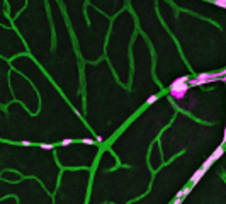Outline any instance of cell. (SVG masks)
Returning a JSON list of instances; mask_svg holds the SVG:
<instances>
[{
  "label": "cell",
  "mask_w": 226,
  "mask_h": 204,
  "mask_svg": "<svg viewBox=\"0 0 226 204\" xmlns=\"http://www.w3.org/2000/svg\"><path fill=\"white\" fill-rule=\"evenodd\" d=\"M191 87H189V76L187 75H180L170 83L168 87V97L172 100H175L177 104H182V100L187 99Z\"/></svg>",
  "instance_id": "6da1fadb"
},
{
  "label": "cell",
  "mask_w": 226,
  "mask_h": 204,
  "mask_svg": "<svg viewBox=\"0 0 226 204\" xmlns=\"http://www.w3.org/2000/svg\"><path fill=\"white\" fill-rule=\"evenodd\" d=\"M218 80H221V82H224V70L218 72V73H214V72H204V73H199L196 75L194 78H189V87H202V85H207V83H213V82H218Z\"/></svg>",
  "instance_id": "7a4b0ae2"
},
{
  "label": "cell",
  "mask_w": 226,
  "mask_h": 204,
  "mask_svg": "<svg viewBox=\"0 0 226 204\" xmlns=\"http://www.w3.org/2000/svg\"><path fill=\"white\" fill-rule=\"evenodd\" d=\"M221 156H223V146H218L216 150H214V151L211 153L209 156H207L206 160H204V163H202V169H206V170H207V169H209V167L213 165L214 162H218V160H219Z\"/></svg>",
  "instance_id": "3957f363"
},
{
  "label": "cell",
  "mask_w": 226,
  "mask_h": 204,
  "mask_svg": "<svg viewBox=\"0 0 226 204\" xmlns=\"http://www.w3.org/2000/svg\"><path fill=\"white\" fill-rule=\"evenodd\" d=\"M191 194V187H182L180 191L175 194V199H173V204H182L187 199V196Z\"/></svg>",
  "instance_id": "277c9868"
},
{
  "label": "cell",
  "mask_w": 226,
  "mask_h": 204,
  "mask_svg": "<svg viewBox=\"0 0 226 204\" xmlns=\"http://www.w3.org/2000/svg\"><path fill=\"white\" fill-rule=\"evenodd\" d=\"M206 172H207V170H206V169H202V167H201L199 170H196V172L192 174V177H191V187H192V185H196V184H197V182H199V180H201V178L204 177V174H206Z\"/></svg>",
  "instance_id": "5b68a950"
},
{
  "label": "cell",
  "mask_w": 226,
  "mask_h": 204,
  "mask_svg": "<svg viewBox=\"0 0 226 204\" xmlns=\"http://www.w3.org/2000/svg\"><path fill=\"white\" fill-rule=\"evenodd\" d=\"M70 145H71V140H63L60 143V146H70Z\"/></svg>",
  "instance_id": "8992f818"
},
{
  "label": "cell",
  "mask_w": 226,
  "mask_h": 204,
  "mask_svg": "<svg viewBox=\"0 0 226 204\" xmlns=\"http://www.w3.org/2000/svg\"><path fill=\"white\" fill-rule=\"evenodd\" d=\"M156 99H158L156 95H150V97H148V100H146V104H153V102H155Z\"/></svg>",
  "instance_id": "52a82bcc"
},
{
  "label": "cell",
  "mask_w": 226,
  "mask_h": 204,
  "mask_svg": "<svg viewBox=\"0 0 226 204\" xmlns=\"http://www.w3.org/2000/svg\"><path fill=\"white\" fill-rule=\"evenodd\" d=\"M43 150H53V145H41Z\"/></svg>",
  "instance_id": "ba28073f"
},
{
  "label": "cell",
  "mask_w": 226,
  "mask_h": 204,
  "mask_svg": "<svg viewBox=\"0 0 226 204\" xmlns=\"http://www.w3.org/2000/svg\"><path fill=\"white\" fill-rule=\"evenodd\" d=\"M82 143H85V145H94V141H92V140H83Z\"/></svg>",
  "instance_id": "9c48e42d"
}]
</instances>
